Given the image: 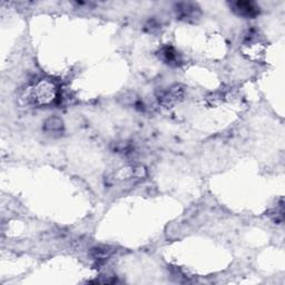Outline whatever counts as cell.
Listing matches in <instances>:
<instances>
[{"label": "cell", "instance_id": "obj_1", "mask_svg": "<svg viewBox=\"0 0 285 285\" xmlns=\"http://www.w3.org/2000/svg\"><path fill=\"white\" fill-rule=\"evenodd\" d=\"M58 86L50 79H42L32 89V100L37 106H48L58 99Z\"/></svg>", "mask_w": 285, "mask_h": 285}, {"label": "cell", "instance_id": "obj_2", "mask_svg": "<svg viewBox=\"0 0 285 285\" xmlns=\"http://www.w3.org/2000/svg\"><path fill=\"white\" fill-rule=\"evenodd\" d=\"M174 9L177 18L187 23H196L202 16V10L195 3H178Z\"/></svg>", "mask_w": 285, "mask_h": 285}, {"label": "cell", "instance_id": "obj_3", "mask_svg": "<svg viewBox=\"0 0 285 285\" xmlns=\"http://www.w3.org/2000/svg\"><path fill=\"white\" fill-rule=\"evenodd\" d=\"M185 96V89L180 85H174L167 89H161L157 94V98L161 105L173 106L175 104L183 100Z\"/></svg>", "mask_w": 285, "mask_h": 285}, {"label": "cell", "instance_id": "obj_4", "mask_svg": "<svg viewBox=\"0 0 285 285\" xmlns=\"http://www.w3.org/2000/svg\"><path fill=\"white\" fill-rule=\"evenodd\" d=\"M230 7L237 16L244 18H255L261 12L260 6L254 2H242V0H238V2L231 3Z\"/></svg>", "mask_w": 285, "mask_h": 285}, {"label": "cell", "instance_id": "obj_5", "mask_svg": "<svg viewBox=\"0 0 285 285\" xmlns=\"http://www.w3.org/2000/svg\"><path fill=\"white\" fill-rule=\"evenodd\" d=\"M44 131L51 136H59L64 133V121L62 118L51 116L44 121Z\"/></svg>", "mask_w": 285, "mask_h": 285}, {"label": "cell", "instance_id": "obj_6", "mask_svg": "<svg viewBox=\"0 0 285 285\" xmlns=\"http://www.w3.org/2000/svg\"><path fill=\"white\" fill-rule=\"evenodd\" d=\"M159 58L165 64L171 66H177L180 63V56L178 51L172 46H165L159 50Z\"/></svg>", "mask_w": 285, "mask_h": 285}, {"label": "cell", "instance_id": "obj_7", "mask_svg": "<svg viewBox=\"0 0 285 285\" xmlns=\"http://www.w3.org/2000/svg\"><path fill=\"white\" fill-rule=\"evenodd\" d=\"M115 252L114 248L111 246H98V248H94L90 252V255H92L96 261H105L108 257H111Z\"/></svg>", "mask_w": 285, "mask_h": 285}, {"label": "cell", "instance_id": "obj_8", "mask_svg": "<svg viewBox=\"0 0 285 285\" xmlns=\"http://www.w3.org/2000/svg\"><path fill=\"white\" fill-rule=\"evenodd\" d=\"M113 151L119 154H131L134 150L133 145L128 141H116L113 142Z\"/></svg>", "mask_w": 285, "mask_h": 285}, {"label": "cell", "instance_id": "obj_9", "mask_svg": "<svg viewBox=\"0 0 285 285\" xmlns=\"http://www.w3.org/2000/svg\"><path fill=\"white\" fill-rule=\"evenodd\" d=\"M119 100H120L123 105H126V106H136L139 101L138 98H137V96H136V94L133 93V92L124 94L120 97Z\"/></svg>", "mask_w": 285, "mask_h": 285}, {"label": "cell", "instance_id": "obj_10", "mask_svg": "<svg viewBox=\"0 0 285 285\" xmlns=\"http://www.w3.org/2000/svg\"><path fill=\"white\" fill-rule=\"evenodd\" d=\"M159 27H160V25L156 21H155V19H151V21L146 24L145 29L148 32H154L155 30H158Z\"/></svg>", "mask_w": 285, "mask_h": 285}]
</instances>
